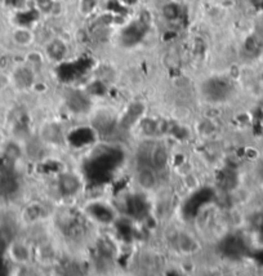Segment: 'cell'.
I'll use <instances>...</instances> for the list:
<instances>
[{
	"label": "cell",
	"mask_w": 263,
	"mask_h": 276,
	"mask_svg": "<svg viewBox=\"0 0 263 276\" xmlns=\"http://www.w3.org/2000/svg\"><path fill=\"white\" fill-rule=\"evenodd\" d=\"M137 182L143 190H151L155 186V176L149 168H142V170H139L138 176H137Z\"/></svg>",
	"instance_id": "1"
},
{
	"label": "cell",
	"mask_w": 263,
	"mask_h": 276,
	"mask_svg": "<svg viewBox=\"0 0 263 276\" xmlns=\"http://www.w3.org/2000/svg\"><path fill=\"white\" fill-rule=\"evenodd\" d=\"M61 188L62 191L66 192V194H72L79 188V181L78 178L74 177V176H64L61 178Z\"/></svg>",
	"instance_id": "2"
},
{
	"label": "cell",
	"mask_w": 263,
	"mask_h": 276,
	"mask_svg": "<svg viewBox=\"0 0 263 276\" xmlns=\"http://www.w3.org/2000/svg\"><path fill=\"white\" fill-rule=\"evenodd\" d=\"M167 160L168 154L163 147H159V149H156L151 154V164H153L155 166L161 168V166H164L167 164Z\"/></svg>",
	"instance_id": "3"
},
{
	"label": "cell",
	"mask_w": 263,
	"mask_h": 276,
	"mask_svg": "<svg viewBox=\"0 0 263 276\" xmlns=\"http://www.w3.org/2000/svg\"><path fill=\"white\" fill-rule=\"evenodd\" d=\"M48 52L50 53V56H53L54 58H60L65 52V46H62V43H52L50 46L48 48Z\"/></svg>",
	"instance_id": "4"
},
{
	"label": "cell",
	"mask_w": 263,
	"mask_h": 276,
	"mask_svg": "<svg viewBox=\"0 0 263 276\" xmlns=\"http://www.w3.org/2000/svg\"><path fill=\"white\" fill-rule=\"evenodd\" d=\"M163 13L168 20H175L178 16V8L175 5H173V4H168V5L164 7Z\"/></svg>",
	"instance_id": "5"
}]
</instances>
